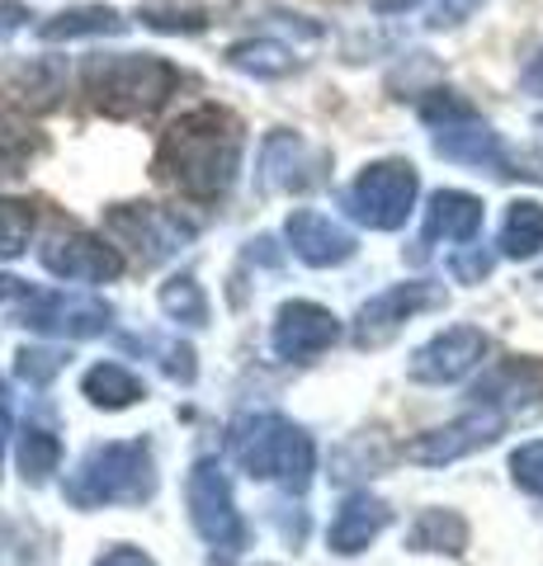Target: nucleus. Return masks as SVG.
Masks as SVG:
<instances>
[{
  "mask_svg": "<svg viewBox=\"0 0 543 566\" xmlns=\"http://www.w3.org/2000/svg\"><path fill=\"white\" fill-rule=\"evenodd\" d=\"M81 85L104 118H152L175 95L180 71L156 52H95L81 66Z\"/></svg>",
  "mask_w": 543,
  "mask_h": 566,
  "instance_id": "3",
  "label": "nucleus"
},
{
  "mask_svg": "<svg viewBox=\"0 0 543 566\" xmlns=\"http://www.w3.org/2000/svg\"><path fill=\"white\" fill-rule=\"evenodd\" d=\"M435 307H445V289H440V283H430V279L393 283V289L374 293L369 303L355 312V326H349V335H355L359 349H378V345H388L393 335L411 322V316L435 312Z\"/></svg>",
  "mask_w": 543,
  "mask_h": 566,
  "instance_id": "11",
  "label": "nucleus"
},
{
  "mask_svg": "<svg viewBox=\"0 0 543 566\" xmlns=\"http://www.w3.org/2000/svg\"><path fill=\"white\" fill-rule=\"evenodd\" d=\"M227 449H232V463L251 482H279L293 495H303L312 472H317V444H312V434L279 411H251L232 420Z\"/></svg>",
  "mask_w": 543,
  "mask_h": 566,
  "instance_id": "2",
  "label": "nucleus"
},
{
  "mask_svg": "<svg viewBox=\"0 0 543 566\" xmlns=\"http://www.w3.org/2000/svg\"><path fill=\"white\" fill-rule=\"evenodd\" d=\"M341 340V316L322 307V303H307V297H293L274 312V326H270V349L274 359L284 364H307L326 354L331 345Z\"/></svg>",
  "mask_w": 543,
  "mask_h": 566,
  "instance_id": "13",
  "label": "nucleus"
},
{
  "mask_svg": "<svg viewBox=\"0 0 543 566\" xmlns=\"http://www.w3.org/2000/svg\"><path fill=\"white\" fill-rule=\"evenodd\" d=\"M247 156V128L222 104H199L170 123L156 147V170L195 203H218L232 193Z\"/></svg>",
  "mask_w": 543,
  "mask_h": 566,
  "instance_id": "1",
  "label": "nucleus"
},
{
  "mask_svg": "<svg viewBox=\"0 0 543 566\" xmlns=\"http://www.w3.org/2000/svg\"><path fill=\"white\" fill-rule=\"evenodd\" d=\"M10 434H14V416H10V387H6V378H0V463H6Z\"/></svg>",
  "mask_w": 543,
  "mask_h": 566,
  "instance_id": "39",
  "label": "nucleus"
},
{
  "mask_svg": "<svg viewBox=\"0 0 543 566\" xmlns=\"http://www.w3.org/2000/svg\"><path fill=\"white\" fill-rule=\"evenodd\" d=\"M137 20L156 33H203L208 29V14L199 6H175V0H147L137 10Z\"/></svg>",
  "mask_w": 543,
  "mask_h": 566,
  "instance_id": "30",
  "label": "nucleus"
},
{
  "mask_svg": "<svg viewBox=\"0 0 543 566\" xmlns=\"http://www.w3.org/2000/svg\"><path fill=\"white\" fill-rule=\"evenodd\" d=\"M322 180H326V151L312 147L303 133L274 128L260 142V161H255L260 193H303Z\"/></svg>",
  "mask_w": 543,
  "mask_h": 566,
  "instance_id": "12",
  "label": "nucleus"
},
{
  "mask_svg": "<svg viewBox=\"0 0 543 566\" xmlns=\"http://www.w3.org/2000/svg\"><path fill=\"white\" fill-rule=\"evenodd\" d=\"M411 553H445V557H459L468 547V520L459 510H420L411 534H407Z\"/></svg>",
  "mask_w": 543,
  "mask_h": 566,
  "instance_id": "23",
  "label": "nucleus"
},
{
  "mask_svg": "<svg viewBox=\"0 0 543 566\" xmlns=\"http://www.w3.org/2000/svg\"><path fill=\"white\" fill-rule=\"evenodd\" d=\"M416 193H420L416 166L401 161V156H383V161H369L345 185L341 208L349 222L369 227V232H397L416 212Z\"/></svg>",
  "mask_w": 543,
  "mask_h": 566,
  "instance_id": "6",
  "label": "nucleus"
},
{
  "mask_svg": "<svg viewBox=\"0 0 543 566\" xmlns=\"http://www.w3.org/2000/svg\"><path fill=\"white\" fill-rule=\"evenodd\" d=\"M81 397L100 406V411H128V406L137 401H147V382L133 374V368L124 364H114V359H100L85 368V378H81Z\"/></svg>",
  "mask_w": 543,
  "mask_h": 566,
  "instance_id": "22",
  "label": "nucleus"
},
{
  "mask_svg": "<svg viewBox=\"0 0 543 566\" xmlns=\"http://www.w3.org/2000/svg\"><path fill=\"white\" fill-rule=\"evenodd\" d=\"M511 476L520 491H530L543 501V439H530V444H520L511 453Z\"/></svg>",
  "mask_w": 543,
  "mask_h": 566,
  "instance_id": "33",
  "label": "nucleus"
},
{
  "mask_svg": "<svg viewBox=\"0 0 543 566\" xmlns=\"http://www.w3.org/2000/svg\"><path fill=\"white\" fill-rule=\"evenodd\" d=\"M492 264H497V255L487 251V245H459V251L449 255V274L459 283H482L492 274Z\"/></svg>",
  "mask_w": 543,
  "mask_h": 566,
  "instance_id": "34",
  "label": "nucleus"
},
{
  "mask_svg": "<svg viewBox=\"0 0 543 566\" xmlns=\"http://www.w3.org/2000/svg\"><path fill=\"white\" fill-rule=\"evenodd\" d=\"M482 232V199L468 189H435L426 203V222H420V251L426 245H463Z\"/></svg>",
  "mask_w": 543,
  "mask_h": 566,
  "instance_id": "18",
  "label": "nucleus"
},
{
  "mask_svg": "<svg viewBox=\"0 0 543 566\" xmlns=\"http://www.w3.org/2000/svg\"><path fill=\"white\" fill-rule=\"evenodd\" d=\"M33 237V208L24 199L0 193V260H20Z\"/></svg>",
  "mask_w": 543,
  "mask_h": 566,
  "instance_id": "31",
  "label": "nucleus"
},
{
  "mask_svg": "<svg viewBox=\"0 0 543 566\" xmlns=\"http://www.w3.org/2000/svg\"><path fill=\"white\" fill-rule=\"evenodd\" d=\"M33 10L24 6V0H0V43H10L20 29H29Z\"/></svg>",
  "mask_w": 543,
  "mask_h": 566,
  "instance_id": "36",
  "label": "nucleus"
},
{
  "mask_svg": "<svg viewBox=\"0 0 543 566\" xmlns=\"http://www.w3.org/2000/svg\"><path fill=\"white\" fill-rule=\"evenodd\" d=\"M128 33L124 10L114 6H72V10H58L52 20L39 24V39L43 43H72V39H118Z\"/></svg>",
  "mask_w": 543,
  "mask_h": 566,
  "instance_id": "21",
  "label": "nucleus"
},
{
  "mask_svg": "<svg viewBox=\"0 0 543 566\" xmlns=\"http://www.w3.org/2000/svg\"><path fill=\"white\" fill-rule=\"evenodd\" d=\"M104 237L118 251H133L143 264H166L185 245H195L199 222L175 208H156V203H114L104 212Z\"/></svg>",
  "mask_w": 543,
  "mask_h": 566,
  "instance_id": "7",
  "label": "nucleus"
},
{
  "mask_svg": "<svg viewBox=\"0 0 543 566\" xmlns=\"http://www.w3.org/2000/svg\"><path fill=\"white\" fill-rule=\"evenodd\" d=\"M185 505H189V520H195L199 538L213 547V553H222V562L247 547V520H241L232 482H227L218 458H199V463L189 468Z\"/></svg>",
  "mask_w": 543,
  "mask_h": 566,
  "instance_id": "8",
  "label": "nucleus"
},
{
  "mask_svg": "<svg viewBox=\"0 0 543 566\" xmlns=\"http://www.w3.org/2000/svg\"><path fill=\"white\" fill-rule=\"evenodd\" d=\"M284 241L307 270H336V264L355 260V251H359L355 232L317 208H293L284 218Z\"/></svg>",
  "mask_w": 543,
  "mask_h": 566,
  "instance_id": "16",
  "label": "nucleus"
},
{
  "mask_svg": "<svg viewBox=\"0 0 543 566\" xmlns=\"http://www.w3.org/2000/svg\"><path fill=\"white\" fill-rule=\"evenodd\" d=\"M420 118H426V128H430L435 156H445V161H453V166H468V170L501 175V180L520 175L515 156L501 142V133L472 109L459 91H430L426 99H420Z\"/></svg>",
  "mask_w": 543,
  "mask_h": 566,
  "instance_id": "5",
  "label": "nucleus"
},
{
  "mask_svg": "<svg viewBox=\"0 0 543 566\" xmlns=\"http://www.w3.org/2000/svg\"><path fill=\"white\" fill-rule=\"evenodd\" d=\"M487 349H492V340H487L482 326H449L440 335H430V340L411 354L407 374L426 387H445V382L468 378L472 368L487 359Z\"/></svg>",
  "mask_w": 543,
  "mask_h": 566,
  "instance_id": "14",
  "label": "nucleus"
},
{
  "mask_svg": "<svg viewBox=\"0 0 543 566\" xmlns=\"http://www.w3.org/2000/svg\"><path fill=\"white\" fill-rule=\"evenodd\" d=\"M534 137H539V151H543V114H534Z\"/></svg>",
  "mask_w": 543,
  "mask_h": 566,
  "instance_id": "42",
  "label": "nucleus"
},
{
  "mask_svg": "<svg viewBox=\"0 0 543 566\" xmlns=\"http://www.w3.org/2000/svg\"><path fill=\"white\" fill-rule=\"evenodd\" d=\"M95 566H156L143 547H133V543H114L104 557H95Z\"/></svg>",
  "mask_w": 543,
  "mask_h": 566,
  "instance_id": "37",
  "label": "nucleus"
},
{
  "mask_svg": "<svg viewBox=\"0 0 543 566\" xmlns=\"http://www.w3.org/2000/svg\"><path fill=\"white\" fill-rule=\"evenodd\" d=\"M539 297H543V279H539Z\"/></svg>",
  "mask_w": 543,
  "mask_h": 566,
  "instance_id": "43",
  "label": "nucleus"
},
{
  "mask_svg": "<svg viewBox=\"0 0 543 566\" xmlns=\"http://www.w3.org/2000/svg\"><path fill=\"white\" fill-rule=\"evenodd\" d=\"M128 349H143V354H156V364H161V374L170 382H195L199 364H195V349H189L185 340H156V335H128L124 340Z\"/></svg>",
  "mask_w": 543,
  "mask_h": 566,
  "instance_id": "29",
  "label": "nucleus"
},
{
  "mask_svg": "<svg viewBox=\"0 0 543 566\" xmlns=\"http://www.w3.org/2000/svg\"><path fill=\"white\" fill-rule=\"evenodd\" d=\"M62 468V439L48 420H24L20 430V476L29 486H43Z\"/></svg>",
  "mask_w": 543,
  "mask_h": 566,
  "instance_id": "26",
  "label": "nucleus"
},
{
  "mask_svg": "<svg viewBox=\"0 0 543 566\" xmlns=\"http://www.w3.org/2000/svg\"><path fill=\"white\" fill-rule=\"evenodd\" d=\"M39 264L62 283H85V289H95V283H114L124 274V251H118L109 237L81 232V227H58V232L43 237Z\"/></svg>",
  "mask_w": 543,
  "mask_h": 566,
  "instance_id": "10",
  "label": "nucleus"
},
{
  "mask_svg": "<svg viewBox=\"0 0 543 566\" xmlns=\"http://www.w3.org/2000/svg\"><path fill=\"white\" fill-rule=\"evenodd\" d=\"M472 401L492 406V411H501V416L543 401V359H505V364H497L492 374L472 387Z\"/></svg>",
  "mask_w": 543,
  "mask_h": 566,
  "instance_id": "19",
  "label": "nucleus"
},
{
  "mask_svg": "<svg viewBox=\"0 0 543 566\" xmlns=\"http://www.w3.org/2000/svg\"><path fill=\"white\" fill-rule=\"evenodd\" d=\"M227 66L241 71V76H255V81H279V76H289V71H297V57H293V48L274 43V39H241L227 48Z\"/></svg>",
  "mask_w": 543,
  "mask_h": 566,
  "instance_id": "25",
  "label": "nucleus"
},
{
  "mask_svg": "<svg viewBox=\"0 0 543 566\" xmlns=\"http://www.w3.org/2000/svg\"><path fill=\"white\" fill-rule=\"evenodd\" d=\"M62 495L76 510L104 505H143L156 495V458L147 439H109L81 453V463L66 472Z\"/></svg>",
  "mask_w": 543,
  "mask_h": 566,
  "instance_id": "4",
  "label": "nucleus"
},
{
  "mask_svg": "<svg viewBox=\"0 0 543 566\" xmlns=\"http://www.w3.org/2000/svg\"><path fill=\"white\" fill-rule=\"evenodd\" d=\"M497 245H501L505 260H534L543 251V203H534V199L505 203Z\"/></svg>",
  "mask_w": 543,
  "mask_h": 566,
  "instance_id": "24",
  "label": "nucleus"
},
{
  "mask_svg": "<svg viewBox=\"0 0 543 566\" xmlns=\"http://www.w3.org/2000/svg\"><path fill=\"white\" fill-rule=\"evenodd\" d=\"M482 6H487V0H435V6L426 10V29H430V33L459 29V24H468Z\"/></svg>",
  "mask_w": 543,
  "mask_h": 566,
  "instance_id": "35",
  "label": "nucleus"
},
{
  "mask_svg": "<svg viewBox=\"0 0 543 566\" xmlns=\"http://www.w3.org/2000/svg\"><path fill=\"white\" fill-rule=\"evenodd\" d=\"M29 293H33V289H29L24 279H14V274H0V303H14V307H20Z\"/></svg>",
  "mask_w": 543,
  "mask_h": 566,
  "instance_id": "40",
  "label": "nucleus"
},
{
  "mask_svg": "<svg viewBox=\"0 0 543 566\" xmlns=\"http://www.w3.org/2000/svg\"><path fill=\"white\" fill-rule=\"evenodd\" d=\"M505 420H511V416L492 411V406H472L468 416H459V420L440 424V430H426L420 439H411L407 453L416 458V463H426V468L459 463V458L478 453V449H487V444H497V439L505 434Z\"/></svg>",
  "mask_w": 543,
  "mask_h": 566,
  "instance_id": "15",
  "label": "nucleus"
},
{
  "mask_svg": "<svg viewBox=\"0 0 543 566\" xmlns=\"http://www.w3.org/2000/svg\"><path fill=\"white\" fill-rule=\"evenodd\" d=\"M156 303H161V312L170 316V322H180L189 331L208 326V293H203V283L195 274H170L161 283V293H156Z\"/></svg>",
  "mask_w": 543,
  "mask_h": 566,
  "instance_id": "28",
  "label": "nucleus"
},
{
  "mask_svg": "<svg viewBox=\"0 0 543 566\" xmlns=\"http://www.w3.org/2000/svg\"><path fill=\"white\" fill-rule=\"evenodd\" d=\"M14 322L33 335H52V340H95L114 326V307L104 297L91 293H48V289H33L20 307H14Z\"/></svg>",
  "mask_w": 543,
  "mask_h": 566,
  "instance_id": "9",
  "label": "nucleus"
},
{
  "mask_svg": "<svg viewBox=\"0 0 543 566\" xmlns=\"http://www.w3.org/2000/svg\"><path fill=\"white\" fill-rule=\"evenodd\" d=\"M43 156V133L29 128L24 118L0 114V185L29 175V166Z\"/></svg>",
  "mask_w": 543,
  "mask_h": 566,
  "instance_id": "27",
  "label": "nucleus"
},
{
  "mask_svg": "<svg viewBox=\"0 0 543 566\" xmlns=\"http://www.w3.org/2000/svg\"><path fill=\"white\" fill-rule=\"evenodd\" d=\"M62 81H66V71L52 57H29V62L0 66V95L10 104H20V109H52L62 95Z\"/></svg>",
  "mask_w": 543,
  "mask_h": 566,
  "instance_id": "20",
  "label": "nucleus"
},
{
  "mask_svg": "<svg viewBox=\"0 0 543 566\" xmlns=\"http://www.w3.org/2000/svg\"><path fill=\"white\" fill-rule=\"evenodd\" d=\"M407 6H416V0H374L378 14H397V10H407Z\"/></svg>",
  "mask_w": 543,
  "mask_h": 566,
  "instance_id": "41",
  "label": "nucleus"
},
{
  "mask_svg": "<svg viewBox=\"0 0 543 566\" xmlns=\"http://www.w3.org/2000/svg\"><path fill=\"white\" fill-rule=\"evenodd\" d=\"M520 85H524V95H534V99H543V48L534 52L530 62H524V71H520Z\"/></svg>",
  "mask_w": 543,
  "mask_h": 566,
  "instance_id": "38",
  "label": "nucleus"
},
{
  "mask_svg": "<svg viewBox=\"0 0 543 566\" xmlns=\"http://www.w3.org/2000/svg\"><path fill=\"white\" fill-rule=\"evenodd\" d=\"M388 520H393L388 501H378V495H369V491H349L345 501L336 505L331 524H326L331 553H341V557L364 553V547H369L383 534V528H388Z\"/></svg>",
  "mask_w": 543,
  "mask_h": 566,
  "instance_id": "17",
  "label": "nucleus"
},
{
  "mask_svg": "<svg viewBox=\"0 0 543 566\" xmlns=\"http://www.w3.org/2000/svg\"><path fill=\"white\" fill-rule=\"evenodd\" d=\"M66 368V354L62 349H20L14 354V374H20L29 387H48Z\"/></svg>",
  "mask_w": 543,
  "mask_h": 566,
  "instance_id": "32",
  "label": "nucleus"
}]
</instances>
